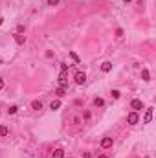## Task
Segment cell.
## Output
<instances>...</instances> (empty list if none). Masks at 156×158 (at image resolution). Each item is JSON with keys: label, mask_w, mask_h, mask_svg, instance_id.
I'll return each mask as SVG.
<instances>
[{"label": "cell", "mask_w": 156, "mask_h": 158, "mask_svg": "<svg viewBox=\"0 0 156 158\" xmlns=\"http://www.w3.org/2000/svg\"><path fill=\"white\" fill-rule=\"evenodd\" d=\"M127 121L131 123V125H136V123L140 121V116H138V112H131L127 116Z\"/></svg>", "instance_id": "1"}, {"label": "cell", "mask_w": 156, "mask_h": 158, "mask_svg": "<svg viewBox=\"0 0 156 158\" xmlns=\"http://www.w3.org/2000/svg\"><path fill=\"white\" fill-rule=\"evenodd\" d=\"M131 108H134V112H138L143 108V103H141V99H132L131 101Z\"/></svg>", "instance_id": "2"}, {"label": "cell", "mask_w": 156, "mask_h": 158, "mask_svg": "<svg viewBox=\"0 0 156 158\" xmlns=\"http://www.w3.org/2000/svg\"><path fill=\"white\" fill-rule=\"evenodd\" d=\"M52 158H64V151L63 149H55L53 154H52Z\"/></svg>", "instance_id": "8"}, {"label": "cell", "mask_w": 156, "mask_h": 158, "mask_svg": "<svg viewBox=\"0 0 156 158\" xmlns=\"http://www.w3.org/2000/svg\"><path fill=\"white\" fill-rule=\"evenodd\" d=\"M59 107H61V99H55V101L50 103V108H52V111H57Z\"/></svg>", "instance_id": "11"}, {"label": "cell", "mask_w": 156, "mask_h": 158, "mask_svg": "<svg viewBox=\"0 0 156 158\" xmlns=\"http://www.w3.org/2000/svg\"><path fill=\"white\" fill-rule=\"evenodd\" d=\"M112 138H103V140H101V147H103V149H110L112 147Z\"/></svg>", "instance_id": "4"}, {"label": "cell", "mask_w": 156, "mask_h": 158, "mask_svg": "<svg viewBox=\"0 0 156 158\" xmlns=\"http://www.w3.org/2000/svg\"><path fill=\"white\" fill-rule=\"evenodd\" d=\"M2 22H4V18H2V17H0V26H2Z\"/></svg>", "instance_id": "23"}, {"label": "cell", "mask_w": 156, "mask_h": 158, "mask_svg": "<svg viewBox=\"0 0 156 158\" xmlns=\"http://www.w3.org/2000/svg\"><path fill=\"white\" fill-rule=\"evenodd\" d=\"M66 70H68V64L63 63V64H61V72H66Z\"/></svg>", "instance_id": "19"}, {"label": "cell", "mask_w": 156, "mask_h": 158, "mask_svg": "<svg viewBox=\"0 0 156 158\" xmlns=\"http://www.w3.org/2000/svg\"><path fill=\"white\" fill-rule=\"evenodd\" d=\"M4 88V79H0V90Z\"/></svg>", "instance_id": "21"}, {"label": "cell", "mask_w": 156, "mask_h": 158, "mask_svg": "<svg viewBox=\"0 0 156 158\" xmlns=\"http://www.w3.org/2000/svg\"><path fill=\"white\" fill-rule=\"evenodd\" d=\"M55 94H57V98H63V96H66V88H63V86H59L57 90H55Z\"/></svg>", "instance_id": "12"}, {"label": "cell", "mask_w": 156, "mask_h": 158, "mask_svg": "<svg viewBox=\"0 0 156 158\" xmlns=\"http://www.w3.org/2000/svg\"><path fill=\"white\" fill-rule=\"evenodd\" d=\"M151 120H152V108H147L143 116V123H151Z\"/></svg>", "instance_id": "5"}, {"label": "cell", "mask_w": 156, "mask_h": 158, "mask_svg": "<svg viewBox=\"0 0 156 158\" xmlns=\"http://www.w3.org/2000/svg\"><path fill=\"white\" fill-rule=\"evenodd\" d=\"M70 57H72L73 61H76V63H79V55H77L76 52H70Z\"/></svg>", "instance_id": "16"}, {"label": "cell", "mask_w": 156, "mask_h": 158, "mask_svg": "<svg viewBox=\"0 0 156 158\" xmlns=\"http://www.w3.org/2000/svg\"><path fill=\"white\" fill-rule=\"evenodd\" d=\"M61 0H48V6H57Z\"/></svg>", "instance_id": "18"}, {"label": "cell", "mask_w": 156, "mask_h": 158, "mask_svg": "<svg viewBox=\"0 0 156 158\" xmlns=\"http://www.w3.org/2000/svg\"><path fill=\"white\" fill-rule=\"evenodd\" d=\"M73 79H76V83H77V85H85V81H86V75H85V72H77V74H76V77H73Z\"/></svg>", "instance_id": "3"}, {"label": "cell", "mask_w": 156, "mask_h": 158, "mask_svg": "<svg viewBox=\"0 0 156 158\" xmlns=\"http://www.w3.org/2000/svg\"><path fill=\"white\" fill-rule=\"evenodd\" d=\"M15 43L17 44H24L26 43V37L22 35V33H17V35H15Z\"/></svg>", "instance_id": "7"}, {"label": "cell", "mask_w": 156, "mask_h": 158, "mask_svg": "<svg viewBox=\"0 0 156 158\" xmlns=\"http://www.w3.org/2000/svg\"><path fill=\"white\" fill-rule=\"evenodd\" d=\"M8 134H9V129L6 125H0V138H4V136H8Z\"/></svg>", "instance_id": "10"}, {"label": "cell", "mask_w": 156, "mask_h": 158, "mask_svg": "<svg viewBox=\"0 0 156 158\" xmlns=\"http://www.w3.org/2000/svg\"><path fill=\"white\" fill-rule=\"evenodd\" d=\"M97 158H108V156H107V154H99Z\"/></svg>", "instance_id": "22"}, {"label": "cell", "mask_w": 156, "mask_h": 158, "mask_svg": "<svg viewBox=\"0 0 156 158\" xmlns=\"http://www.w3.org/2000/svg\"><path fill=\"white\" fill-rule=\"evenodd\" d=\"M31 108L33 111H40V108H42V101H39V99L31 101Z\"/></svg>", "instance_id": "6"}, {"label": "cell", "mask_w": 156, "mask_h": 158, "mask_svg": "<svg viewBox=\"0 0 156 158\" xmlns=\"http://www.w3.org/2000/svg\"><path fill=\"white\" fill-rule=\"evenodd\" d=\"M17 111H18V107H17V105H11V107L8 108V112H9V114H17Z\"/></svg>", "instance_id": "14"}, {"label": "cell", "mask_w": 156, "mask_h": 158, "mask_svg": "<svg viewBox=\"0 0 156 158\" xmlns=\"http://www.w3.org/2000/svg\"><path fill=\"white\" fill-rule=\"evenodd\" d=\"M94 105H96V107H103V105H105V101L101 99V98H96V99H94Z\"/></svg>", "instance_id": "13"}, {"label": "cell", "mask_w": 156, "mask_h": 158, "mask_svg": "<svg viewBox=\"0 0 156 158\" xmlns=\"http://www.w3.org/2000/svg\"><path fill=\"white\" fill-rule=\"evenodd\" d=\"M141 77H143V81H149V77H151L149 70H143V72H141Z\"/></svg>", "instance_id": "15"}, {"label": "cell", "mask_w": 156, "mask_h": 158, "mask_svg": "<svg viewBox=\"0 0 156 158\" xmlns=\"http://www.w3.org/2000/svg\"><path fill=\"white\" fill-rule=\"evenodd\" d=\"M101 70H103V72H110V70H112V63H108V61H105V63L101 64Z\"/></svg>", "instance_id": "9"}, {"label": "cell", "mask_w": 156, "mask_h": 158, "mask_svg": "<svg viewBox=\"0 0 156 158\" xmlns=\"http://www.w3.org/2000/svg\"><path fill=\"white\" fill-rule=\"evenodd\" d=\"M119 96H121V92H119V90H112V98H114V99H118Z\"/></svg>", "instance_id": "17"}, {"label": "cell", "mask_w": 156, "mask_h": 158, "mask_svg": "<svg viewBox=\"0 0 156 158\" xmlns=\"http://www.w3.org/2000/svg\"><path fill=\"white\" fill-rule=\"evenodd\" d=\"M123 35V30H116V37H121Z\"/></svg>", "instance_id": "20"}, {"label": "cell", "mask_w": 156, "mask_h": 158, "mask_svg": "<svg viewBox=\"0 0 156 158\" xmlns=\"http://www.w3.org/2000/svg\"><path fill=\"white\" fill-rule=\"evenodd\" d=\"M123 2H132V0H123Z\"/></svg>", "instance_id": "24"}]
</instances>
